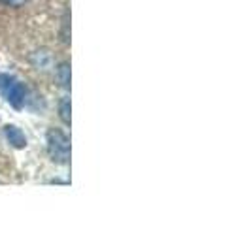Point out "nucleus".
Returning <instances> with one entry per match:
<instances>
[{
  "label": "nucleus",
  "instance_id": "1",
  "mask_svg": "<svg viewBox=\"0 0 251 226\" xmlns=\"http://www.w3.org/2000/svg\"><path fill=\"white\" fill-rule=\"evenodd\" d=\"M46 149L55 164H68L72 155V143L61 128H50L46 134Z\"/></svg>",
  "mask_w": 251,
  "mask_h": 226
},
{
  "label": "nucleus",
  "instance_id": "5",
  "mask_svg": "<svg viewBox=\"0 0 251 226\" xmlns=\"http://www.w3.org/2000/svg\"><path fill=\"white\" fill-rule=\"evenodd\" d=\"M30 61L36 66V70H48V66H50V63H51V57L48 51H36Z\"/></svg>",
  "mask_w": 251,
  "mask_h": 226
},
{
  "label": "nucleus",
  "instance_id": "2",
  "mask_svg": "<svg viewBox=\"0 0 251 226\" xmlns=\"http://www.w3.org/2000/svg\"><path fill=\"white\" fill-rule=\"evenodd\" d=\"M0 94L12 104L13 108H23L26 100V87L10 74H4L0 77Z\"/></svg>",
  "mask_w": 251,
  "mask_h": 226
},
{
  "label": "nucleus",
  "instance_id": "4",
  "mask_svg": "<svg viewBox=\"0 0 251 226\" xmlns=\"http://www.w3.org/2000/svg\"><path fill=\"white\" fill-rule=\"evenodd\" d=\"M72 106H70V98L68 96H63L61 102H59V117H61V121H63L64 125H70V121H72Z\"/></svg>",
  "mask_w": 251,
  "mask_h": 226
},
{
  "label": "nucleus",
  "instance_id": "3",
  "mask_svg": "<svg viewBox=\"0 0 251 226\" xmlns=\"http://www.w3.org/2000/svg\"><path fill=\"white\" fill-rule=\"evenodd\" d=\"M4 136L8 139V143L15 147V149H25L26 147V136L25 132L15 125H6L4 126Z\"/></svg>",
  "mask_w": 251,
  "mask_h": 226
},
{
  "label": "nucleus",
  "instance_id": "7",
  "mask_svg": "<svg viewBox=\"0 0 251 226\" xmlns=\"http://www.w3.org/2000/svg\"><path fill=\"white\" fill-rule=\"evenodd\" d=\"M0 2H4L6 6H13V8H17V6H23L26 0H0Z\"/></svg>",
  "mask_w": 251,
  "mask_h": 226
},
{
  "label": "nucleus",
  "instance_id": "6",
  "mask_svg": "<svg viewBox=\"0 0 251 226\" xmlns=\"http://www.w3.org/2000/svg\"><path fill=\"white\" fill-rule=\"evenodd\" d=\"M57 79H59L61 87L70 89V64L68 63L59 64V68H57Z\"/></svg>",
  "mask_w": 251,
  "mask_h": 226
}]
</instances>
